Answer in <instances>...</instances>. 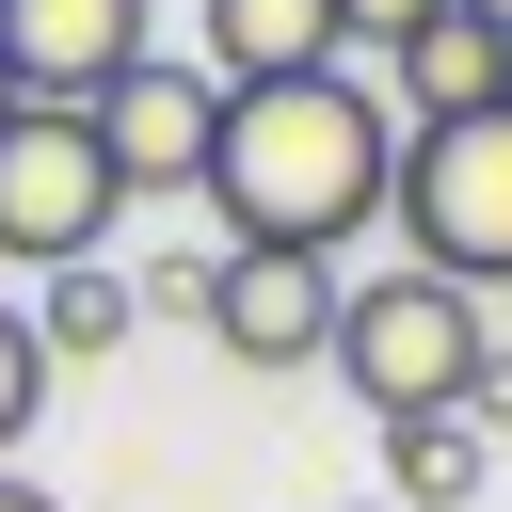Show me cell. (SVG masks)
I'll return each mask as SVG.
<instances>
[{
    "label": "cell",
    "instance_id": "cell-1",
    "mask_svg": "<svg viewBox=\"0 0 512 512\" xmlns=\"http://www.w3.org/2000/svg\"><path fill=\"white\" fill-rule=\"evenodd\" d=\"M384 192H400V112H384V80L320 64V80L224 96V144H208V224H224V256H336V240L384 224Z\"/></svg>",
    "mask_w": 512,
    "mask_h": 512
},
{
    "label": "cell",
    "instance_id": "cell-2",
    "mask_svg": "<svg viewBox=\"0 0 512 512\" xmlns=\"http://www.w3.org/2000/svg\"><path fill=\"white\" fill-rule=\"evenodd\" d=\"M480 288H448V272H352V304H336V384L368 400V416H464V368H480Z\"/></svg>",
    "mask_w": 512,
    "mask_h": 512
},
{
    "label": "cell",
    "instance_id": "cell-3",
    "mask_svg": "<svg viewBox=\"0 0 512 512\" xmlns=\"http://www.w3.org/2000/svg\"><path fill=\"white\" fill-rule=\"evenodd\" d=\"M400 240H416V272H448V288H512V96L496 112H464V128H400Z\"/></svg>",
    "mask_w": 512,
    "mask_h": 512
},
{
    "label": "cell",
    "instance_id": "cell-4",
    "mask_svg": "<svg viewBox=\"0 0 512 512\" xmlns=\"http://www.w3.org/2000/svg\"><path fill=\"white\" fill-rule=\"evenodd\" d=\"M112 224H128V176H112L96 112L16 96V128H0V256H16V272H64V256H96Z\"/></svg>",
    "mask_w": 512,
    "mask_h": 512
},
{
    "label": "cell",
    "instance_id": "cell-5",
    "mask_svg": "<svg viewBox=\"0 0 512 512\" xmlns=\"http://www.w3.org/2000/svg\"><path fill=\"white\" fill-rule=\"evenodd\" d=\"M96 144H112V176H128V192H208V144H224V80L144 48V64L96 96Z\"/></svg>",
    "mask_w": 512,
    "mask_h": 512
},
{
    "label": "cell",
    "instance_id": "cell-6",
    "mask_svg": "<svg viewBox=\"0 0 512 512\" xmlns=\"http://www.w3.org/2000/svg\"><path fill=\"white\" fill-rule=\"evenodd\" d=\"M336 256H224V288H208V336L240 352V368H320L336 352Z\"/></svg>",
    "mask_w": 512,
    "mask_h": 512
},
{
    "label": "cell",
    "instance_id": "cell-7",
    "mask_svg": "<svg viewBox=\"0 0 512 512\" xmlns=\"http://www.w3.org/2000/svg\"><path fill=\"white\" fill-rule=\"evenodd\" d=\"M0 64H16V96L96 112V96L144 64V0H0Z\"/></svg>",
    "mask_w": 512,
    "mask_h": 512
},
{
    "label": "cell",
    "instance_id": "cell-8",
    "mask_svg": "<svg viewBox=\"0 0 512 512\" xmlns=\"http://www.w3.org/2000/svg\"><path fill=\"white\" fill-rule=\"evenodd\" d=\"M512 96V32H480L464 0H432L400 48H384V112L400 128H464V112H496Z\"/></svg>",
    "mask_w": 512,
    "mask_h": 512
},
{
    "label": "cell",
    "instance_id": "cell-9",
    "mask_svg": "<svg viewBox=\"0 0 512 512\" xmlns=\"http://www.w3.org/2000/svg\"><path fill=\"white\" fill-rule=\"evenodd\" d=\"M192 64L224 80V96H256V80H320V64H352L336 48V0H192Z\"/></svg>",
    "mask_w": 512,
    "mask_h": 512
},
{
    "label": "cell",
    "instance_id": "cell-10",
    "mask_svg": "<svg viewBox=\"0 0 512 512\" xmlns=\"http://www.w3.org/2000/svg\"><path fill=\"white\" fill-rule=\"evenodd\" d=\"M128 320H144V288H128L112 256H64V272H32V336H48V368H96V352H128Z\"/></svg>",
    "mask_w": 512,
    "mask_h": 512
},
{
    "label": "cell",
    "instance_id": "cell-11",
    "mask_svg": "<svg viewBox=\"0 0 512 512\" xmlns=\"http://www.w3.org/2000/svg\"><path fill=\"white\" fill-rule=\"evenodd\" d=\"M480 432L464 416H384V512H480Z\"/></svg>",
    "mask_w": 512,
    "mask_h": 512
},
{
    "label": "cell",
    "instance_id": "cell-12",
    "mask_svg": "<svg viewBox=\"0 0 512 512\" xmlns=\"http://www.w3.org/2000/svg\"><path fill=\"white\" fill-rule=\"evenodd\" d=\"M32 416H48V336H32V304H0V464L32 448Z\"/></svg>",
    "mask_w": 512,
    "mask_h": 512
},
{
    "label": "cell",
    "instance_id": "cell-13",
    "mask_svg": "<svg viewBox=\"0 0 512 512\" xmlns=\"http://www.w3.org/2000/svg\"><path fill=\"white\" fill-rule=\"evenodd\" d=\"M464 432H480V448L512 432V336H480V368H464Z\"/></svg>",
    "mask_w": 512,
    "mask_h": 512
},
{
    "label": "cell",
    "instance_id": "cell-14",
    "mask_svg": "<svg viewBox=\"0 0 512 512\" xmlns=\"http://www.w3.org/2000/svg\"><path fill=\"white\" fill-rule=\"evenodd\" d=\"M208 288H224V256H144V304H192L208 320Z\"/></svg>",
    "mask_w": 512,
    "mask_h": 512
},
{
    "label": "cell",
    "instance_id": "cell-15",
    "mask_svg": "<svg viewBox=\"0 0 512 512\" xmlns=\"http://www.w3.org/2000/svg\"><path fill=\"white\" fill-rule=\"evenodd\" d=\"M416 16H432V0H336V48H400Z\"/></svg>",
    "mask_w": 512,
    "mask_h": 512
},
{
    "label": "cell",
    "instance_id": "cell-16",
    "mask_svg": "<svg viewBox=\"0 0 512 512\" xmlns=\"http://www.w3.org/2000/svg\"><path fill=\"white\" fill-rule=\"evenodd\" d=\"M0 512H64V496H48V480H32V464H0Z\"/></svg>",
    "mask_w": 512,
    "mask_h": 512
},
{
    "label": "cell",
    "instance_id": "cell-17",
    "mask_svg": "<svg viewBox=\"0 0 512 512\" xmlns=\"http://www.w3.org/2000/svg\"><path fill=\"white\" fill-rule=\"evenodd\" d=\"M464 16H480V32H512V0H464Z\"/></svg>",
    "mask_w": 512,
    "mask_h": 512
},
{
    "label": "cell",
    "instance_id": "cell-18",
    "mask_svg": "<svg viewBox=\"0 0 512 512\" xmlns=\"http://www.w3.org/2000/svg\"><path fill=\"white\" fill-rule=\"evenodd\" d=\"M0 128H16V64H0Z\"/></svg>",
    "mask_w": 512,
    "mask_h": 512
}]
</instances>
